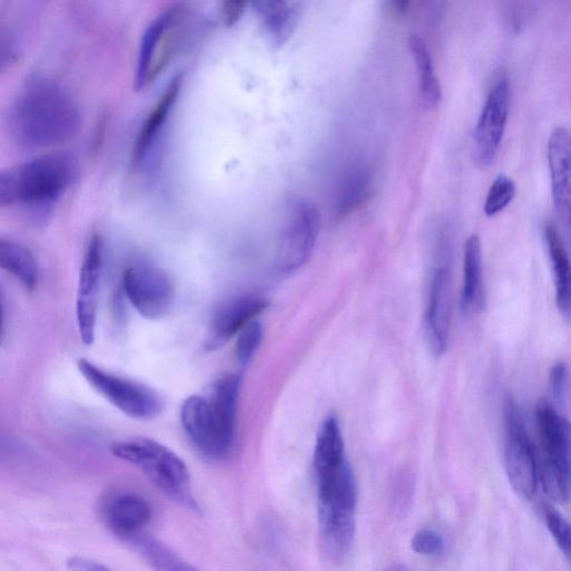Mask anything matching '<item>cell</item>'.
<instances>
[{"label":"cell","mask_w":571,"mask_h":571,"mask_svg":"<svg viewBox=\"0 0 571 571\" xmlns=\"http://www.w3.org/2000/svg\"><path fill=\"white\" fill-rule=\"evenodd\" d=\"M80 125L79 106L55 81L34 76L18 92L12 111V130L24 148L55 147L71 140Z\"/></svg>","instance_id":"1"},{"label":"cell","mask_w":571,"mask_h":571,"mask_svg":"<svg viewBox=\"0 0 571 571\" xmlns=\"http://www.w3.org/2000/svg\"><path fill=\"white\" fill-rule=\"evenodd\" d=\"M318 531L322 553L333 565L350 554L356 531L357 485L347 460L317 470Z\"/></svg>","instance_id":"2"},{"label":"cell","mask_w":571,"mask_h":571,"mask_svg":"<svg viewBox=\"0 0 571 571\" xmlns=\"http://www.w3.org/2000/svg\"><path fill=\"white\" fill-rule=\"evenodd\" d=\"M110 450L115 458L138 468L164 496L192 514L201 515L187 464L166 445L148 438H131L114 442Z\"/></svg>","instance_id":"3"},{"label":"cell","mask_w":571,"mask_h":571,"mask_svg":"<svg viewBox=\"0 0 571 571\" xmlns=\"http://www.w3.org/2000/svg\"><path fill=\"white\" fill-rule=\"evenodd\" d=\"M73 164L65 154H48L0 176V206H51L69 187Z\"/></svg>","instance_id":"4"},{"label":"cell","mask_w":571,"mask_h":571,"mask_svg":"<svg viewBox=\"0 0 571 571\" xmlns=\"http://www.w3.org/2000/svg\"><path fill=\"white\" fill-rule=\"evenodd\" d=\"M505 443L503 462L512 489L522 499L531 500L538 486V463L534 444L529 439L524 418L514 399L503 406Z\"/></svg>","instance_id":"5"},{"label":"cell","mask_w":571,"mask_h":571,"mask_svg":"<svg viewBox=\"0 0 571 571\" xmlns=\"http://www.w3.org/2000/svg\"><path fill=\"white\" fill-rule=\"evenodd\" d=\"M77 367L96 392L129 418L151 420L162 412L160 395L150 387L106 372L86 358H80Z\"/></svg>","instance_id":"6"},{"label":"cell","mask_w":571,"mask_h":571,"mask_svg":"<svg viewBox=\"0 0 571 571\" xmlns=\"http://www.w3.org/2000/svg\"><path fill=\"white\" fill-rule=\"evenodd\" d=\"M186 12L180 6L167 9L145 31L139 51L135 86L144 89L166 69L180 48Z\"/></svg>","instance_id":"7"},{"label":"cell","mask_w":571,"mask_h":571,"mask_svg":"<svg viewBox=\"0 0 571 571\" xmlns=\"http://www.w3.org/2000/svg\"><path fill=\"white\" fill-rule=\"evenodd\" d=\"M319 231V212L314 203L295 199L287 207L276 264L284 274L296 272L312 256Z\"/></svg>","instance_id":"8"},{"label":"cell","mask_w":571,"mask_h":571,"mask_svg":"<svg viewBox=\"0 0 571 571\" xmlns=\"http://www.w3.org/2000/svg\"><path fill=\"white\" fill-rule=\"evenodd\" d=\"M123 289L142 317L157 321L169 314L174 300V285L163 269L150 265L132 266L124 273Z\"/></svg>","instance_id":"9"},{"label":"cell","mask_w":571,"mask_h":571,"mask_svg":"<svg viewBox=\"0 0 571 571\" xmlns=\"http://www.w3.org/2000/svg\"><path fill=\"white\" fill-rule=\"evenodd\" d=\"M510 96L508 77L499 75L491 86L473 132L474 158L481 167H488L497 157L508 121Z\"/></svg>","instance_id":"10"},{"label":"cell","mask_w":571,"mask_h":571,"mask_svg":"<svg viewBox=\"0 0 571 571\" xmlns=\"http://www.w3.org/2000/svg\"><path fill=\"white\" fill-rule=\"evenodd\" d=\"M540 441L539 467L554 470L571 488V424L553 405L541 400L536 408Z\"/></svg>","instance_id":"11"},{"label":"cell","mask_w":571,"mask_h":571,"mask_svg":"<svg viewBox=\"0 0 571 571\" xmlns=\"http://www.w3.org/2000/svg\"><path fill=\"white\" fill-rule=\"evenodd\" d=\"M103 250L101 236H93L86 247L80 270L76 297V321L81 340L85 345H92L95 340L103 274Z\"/></svg>","instance_id":"12"},{"label":"cell","mask_w":571,"mask_h":571,"mask_svg":"<svg viewBox=\"0 0 571 571\" xmlns=\"http://www.w3.org/2000/svg\"><path fill=\"white\" fill-rule=\"evenodd\" d=\"M180 420L183 431L203 457L221 460L231 451V441L221 431L208 399L192 395L181 405Z\"/></svg>","instance_id":"13"},{"label":"cell","mask_w":571,"mask_h":571,"mask_svg":"<svg viewBox=\"0 0 571 571\" xmlns=\"http://www.w3.org/2000/svg\"><path fill=\"white\" fill-rule=\"evenodd\" d=\"M151 502L132 491H118L104 500L101 516L103 524L115 537L127 543L145 535L153 518Z\"/></svg>","instance_id":"14"},{"label":"cell","mask_w":571,"mask_h":571,"mask_svg":"<svg viewBox=\"0 0 571 571\" xmlns=\"http://www.w3.org/2000/svg\"><path fill=\"white\" fill-rule=\"evenodd\" d=\"M551 190L558 218L571 240V131L558 127L548 141Z\"/></svg>","instance_id":"15"},{"label":"cell","mask_w":571,"mask_h":571,"mask_svg":"<svg viewBox=\"0 0 571 571\" xmlns=\"http://www.w3.org/2000/svg\"><path fill=\"white\" fill-rule=\"evenodd\" d=\"M267 306V298L257 294L238 296L222 304L211 319L206 341L207 351H214L225 345L230 338L254 322Z\"/></svg>","instance_id":"16"},{"label":"cell","mask_w":571,"mask_h":571,"mask_svg":"<svg viewBox=\"0 0 571 571\" xmlns=\"http://www.w3.org/2000/svg\"><path fill=\"white\" fill-rule=\"evenodd\" d=\"M452 312V283L450 270L435 269L432 277L427 311V334L431 350L441 355L447 350Z\"/></svg>","instance_id":"17"},{"label":"cell","mask_w":571,"mask_h":571,"mask_svg":"<svg viewBox=\"0 0 571 571\" xmlns=\"http://www.w3.org/2000/svg\"><path fill=\"white\" fill-rule=\"evenodd\" d=\"M264 31L274 47H282L295 33L303 14L302 4L284 0H260L253 3Z\"/></svg>","instance_id":"18"},{"label":"cell","mask_w":571,"mask_h":571,"mask_svg":"<svg viewBox=\"0 0 571 571\" xmlns=\"http://www.w3.org/2000/svg\"><path fill=\"white\" fill-rule=\"evenodd\" d=\"M551 264L555 275L556 304L566 321L571 322V261L558 228L548 222L545 228Z\"/></svg>","instance_id":"19"},{"label":"cell","mask_w":571,"mask_h":571,"mask_svg":"<svg viewBox=\"0 0 571 571\" xmlns=\"http://www.w3.org/2000/svg\"><path fill=\"white\" fill-rule=\"evenodd\" d=\"M181 84V76H177L176 79L172 80L157 103L156 108L150 113L147 121L144 122L133 148L134 163L141 164L149 156L154 143L158 141L159 135L173 110L174 103L178 99Z\"/></svg>","instance_id":"20"},{"label":"cell","mask_w":571,"mask_h":571,"mask_svg":"<svg viewBox=\"0 0 571 571\" xmlns=\"http://www.w3.org/2000/svg\"><path fill=\"white\" fill-rule=\"evenodd\" d=\"M485 302L482 279V249L477 235L471 236L464 246L463 287L461 309L464 314L479 311Z\"/></svg>","instance_id":"21"},{"label":"cell","mask_w":571,"mask_h":571,"mask_svg":"<svg viewBox=\"0 0 571 571\" xmlns=\"http://www.w3.org/2000/svg\"><path fill=\"white\" fill-rule=\"evenodd\" d=\"M0 266L13 275L26 289L33 290L38 283L40 270L34 255L13 240H0Z\"/></svg>","instance_id":"22"},{"label":"cell","mask_w":571,"mask_h":571,"mask_svg":"<svg viewBox=\"0 0 571 571\" xmlns=\"http://www.w3.org/2000/svg\"><path fill=\"white\" fill-rule=\"evenodd\" d=\"M153 571H200L162 541L143 535L130 543Z\"/></svg>","instance_id":"23"},{"label":"cell","mask_w":571,"mask_h":571,"mask_svg":"<svg viewBox=\"0 0 571 571\" xmlns=\"http://www.w3.org/2000/svg\"><path fill=\"white\" fill-rule=\"evenodd\" d=\"M343 435L336 416H328L319 429L314 453L315 471L345 461Z\"/></svg>","instance_id":"24"},{"label":"cell","mask_w":571,"mask_h":571,"mask_svg":"<svg viewBox=\"0 0 571 571\" xmlns=\"http://www.w3.org/2000/svg\"><path fill=\"white\" fill-rule=\"evenodd\" d=\"M409 47L420 75V85L425 103L435 108L442 98L441 86L433 69L431 54L427 43L418 35H412Z\"/></svg>","instance_id":"25"},{"label":"cell","mask_w":571,"mask_h":571,"mask_svg":"<svg viewBox=\"0 0 571 571\" xmlns=\"http://www.w3.org/2000/svg\"><path fill=\"white\" fill-rule=\"evenodd\" d=\"M371 190L370 177L358 171L348 178L342 188L337 202V214L340 217L351 215L369 198Z\"/></svg>","instance_id":"26"},{"label":"cell","mask_w":571,"mask_h":571,"mask_svg":"<svg viewBox=\"0 0 571 571\" xmlns=\"http://www.w3.org/2000/svg\"><path fill=\"white\" fill-rule=\"evenodd\" d=\"M516 185L507 176H499L493 181L485 202V214L493 217L506 209L516 196Z\"/></svg>","instance_id":"27"},{"label":"cell","mask_w":571,"mask_h":571,"mask_svg":"<svg viewBox=\"0 0 571 571\" xmlns=\"http://www.w3.org/2000/svg\"><path fill=\"white\" fill-rule=\"evenodd\" d=\"M544 516L551 536L554 537L561 553L571 564V525L569 521L551 506L544 508Z\"/></svg>","instance_id":"28"},{"label":"cell","mask_w":571,"mask_h":571,"mask_svg":"<svg viewBox=\"0 0 571 571\" xmlns=\"http://www.w3.org/2000/svg\"><path fill=\"white\" fill-rule=\"evenodd\" d=\"M261 340H263V327L257 321L249 323L243 331L239 333L236 354L241 364H248L253 360L258 351Z\"/></svg>","instance_id":"29"},{"label":"cell","mask_w":571,"mask_h":571,"mask_svg":"<svg viewBox=\"0 0 571 571\" xmlns=\"http://www.w3.org/2000/svg\"><path fill=\"white\" fill-rule=\"evenodd\" d=\"M411 547L414 553L422 556H438L443 553L444 539L440 532L433 529H422L412 538Z\"/></svg>","instance_id":"30"},{"label":"cell","mask_w":571,"mask_h":571,"mask_svg":"<svg viewBox=\"0 0 571 571\" xmlns=\"http://www.w3.org/2000/svg\"><path fill=\"white\" fill-rule=\"evenodd\" d=\"M392 495L393 510L398 515H404L411 506L413 499V487L409 478H402L395 483Z\"/></svg>","instance_id":"31"},{"label":"cell","mask_w":571,"mask_h":571,"mask_svg":"<svg viewBox=\"0 0 571 571\" xmlns=\"http://www.w3.org/2000/svg\"><path fill=\"white\" fill-rule=\"evenodd\" d=\"M567 367L564 363L556 364L550 371V392L557 400L563 399L567 383Z\"/></svg>","instance_id":"32"},{"label":"cell","mask_w":571,"mask_h":571,"mask_svg":"<svg viewBox=\"0 0 571 571\" xmlns=\"http://www.w3.org/2000/svg\"><path fill=\"white\" fill-rule=\"evenodd\" d=\"M66 568L69 571H114L100 561L83 556H71L66 560Z\"/></svg>","instance_id":"33"},{"label":"cell","mask_w":571,"mask_h":571,"mask_svg":"<svg viewBox=\"0 0 571 571\" xmlns=\"http://www.w3.org/2000/svg\"><path fill=\"white\" fill-rule=\"evenodd\" d=\"M246 3L226 2L221 5V17L227 26H234L245 12Z\"/></svg>","instance_id":"34"}]
</instances>
